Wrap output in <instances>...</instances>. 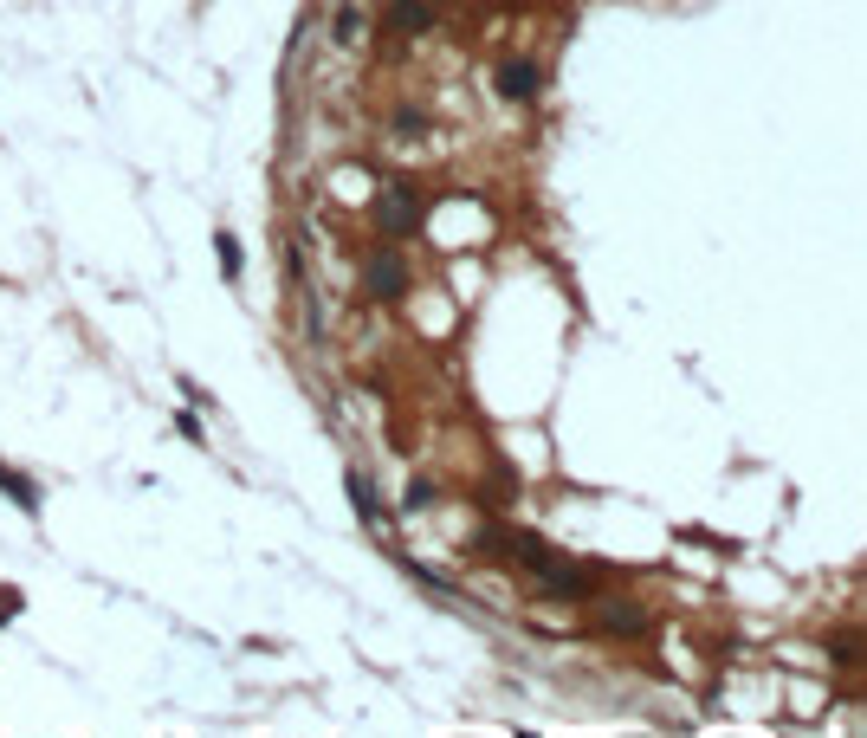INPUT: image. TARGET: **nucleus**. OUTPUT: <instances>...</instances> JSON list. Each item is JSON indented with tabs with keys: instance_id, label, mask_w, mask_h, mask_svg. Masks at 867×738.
Listing matches in <instances>:
<instances>
[{
	"instance_id": "0eeeda50",
	"label": "nucleus",
	"mask_w": 867,
	"mask_h": 738,
	"mask_svg": "<svg viewBox=\"0 0 867 738\" xmlns=\"http://www.w3.org/2000/svg\"><path fill=\"white\" fill-rule=\"evenodd\" d=\"M0 486L13 492V505H20V512H39V486H33V480H20L13 467H0Z\"/></svg>"
},
{
	"instance_id": "423d86ee",
	"label": "nucleus",
	"mask_w": 867,
	"mask_h": 738,
	"mask_svg": "<svg viewBox=\"0 0 867 738\" xmlns=\"http://www.w3.org/2000/svg\"><path fill=\"white\" fill-rule=\"evenodd\" d=\"M428 26H434V7H428V0H395V7H389V33L415 39V33H428Z\"/></svg>"
},
{
	"instance_id": "7ed1b4c3",
	"label": "nucleus",
	"mask_w": 867,
	"mask_h": 738,
	"mask_svg": "<svg viewBox=\"0 0 867 738\" xmlns=\"http://www.w3.org/2000/svg\"><path fill=\"white\" fill-rule=\"evenodd\" d=\"M596 628H602V635L635 641V635H648V609H641L635 596H602V603H596Z\"/></svg>"
},
{
	"instance_id": "f03ea898",
	"label": "nucleus",
	"mask_w": 867,
	"mask_h": 738,
	"mask_svg": "<svg viewBox=\"0 0 867 738\" xmlns=\"http://www.w3.org/2000/svg\"><path fill=\"white\" fill-rule=\"evenodd\" d=\"M376 221H382V234H415V221H421V195L408 182H389L376 195Z\"/></svg>"
},
{
	"instance_id": "9d476101",
	"label": "nucleus",
	"mask_w": 867,
	"mask_h": 738,
	"mask_svg": "<svg viewBox=\"0 0 867 738\" xmlns=\"http://www.w3.org/2000/svg\"><path fill=\"white\" fill-rule=\"evenodd\" d=\"M350 499H356V512H363L369 525H376V486H369L363 473H350Z\"/></svg>"
},
{
	"instance_id": "20e7f679",
	"label": "nucleus",
	"mask_w": 867,
	"mask_h": 738,
	"mask_svg": "<svg viewBox=\"0 0 867 738\" xmlns=\"http://www.w3.org/2000/svg\"><path fill=\"white\" fill-rule=\"evenodd\" d=\"M363 292H369V298H402V292H408L402 253H389V246H382V253H369V259H363Z\"/></svg>"
},
{
	"instance_id": "f257e3e1",
	"label": "nucleus",
	"mask_w": 867,
	"mask_h": 738,
	"mask_svg": "<svg viewBox=\"0 0 867 738\" xmlns=\"http://www.w3.org/2000/svg\"><path fill=\"white\" fill-rule=\"evenodd\" d=\"M505 551H512L518 564H525L531 577L544 583V590H557V596H583V590H589V577H583V570H576V564H563V557L550 551L544 538H531V531H505Z\"/></svg>"
},
{
	"instance_id": "9b49d317",
	"label": "nucleus",
	"mask_w": 867,
	"mask_h": 738,
	"mask_svg": "<svg viewBox=\"0 0 867 738\" xmlns=\"http://www.w3.org/2000/svg\"><path fill=\"white\" fill-rule=\"evenodd\" d=\"M220 272H227V279L240 272V240H233V234H220Z\"/></svg>"
},
{
	"instance_id": "6e6552de",
	"label": "nucleus",
	"mask_w": 867,
	"mask_h": 738,
	"mask_svg": "<svg viewBox=\"0 0 867 738\" xmlns=\"http://www.w3.org/2000/svg\"><path fill=\"white\" fill-rule=\"evenodd\" d=\"M363 7H356V0H343V7H337V39H343V46H356V39H363Z\"/></svg>"
},
{
	"instance_id": "39448f33",
	"label": "nucleus",
	"mask_w": 867,
	"mask_h": 738,
	"mask_svg": "<svg viewBox=\"0 0 867 738\" xmlns=\"http://www.w3.org/2000/svg\"><path fill=\"white\" fill-rule=\"evenodd\" d=\"M499 91H505L512 104H531V98L544 91V65H531V59H505V65H499Z\"/></svg>"
},
{
	"instance_id": "1a4fd4ad",
	"label": "nucleus",
	"mask_w": 867,
	"mask_h": 738,
	"mask_svg": "<svg viewBox=\"0 0 867 738\" xmlns=\"http://www.w3.org/2000/svg\"><path fill=\"white\" fill-rule=\"evenodd\" d=\"M829 654H835V661H848V667H861V661H867V641H861V635H835Z\"/></svg>"
},
{
	"instance_id": "f8f14e48",
	"label": "nucleus",
	"mask_w": 867,
	"mask_h": 738,
	"mask_svg": "<svg viewBox=\"0 0 867 738\" xmlns=\"http://www.w3.org/2000/svg\"><path fill=\"white\" fill-rule=\"evenodd\" d=\"M428 505H434V486L415 480V486H408V512H428Z\"/></svg>"
}]
</instances>
